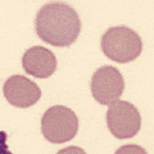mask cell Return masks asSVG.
Returning <instances> with one entry per match:
<instances>
[{
  "label": "cell",
  "mask_w": 154,
  "mask_h": 154,
  "mask_svg": "<svg viewBox=\"0 0 154 154\" xmlns=\"http://www.w3.org/2000/svg\"><path fill=\"white\" fill-rule=\"evenodd\" d=\"M35 28L37 36L53 46H69L81 31V21L77 12L68 4L48 3L36 14Z\"/></svg>",
  "instance_id": "1"
},
{
  "label": "cell",
  "mask_w": 154,
  "mask_h": 154,
  "mask_svg": "<svg viewBox=\"0 0 154 154\" xmlns=\"http://www.w3.org/2000/svg\"><path fill=\"white\" fill-rule=\"evenodd\" d=\"M102 50L117 63H128L140 55L143 41L134 30L125 26L108 28L100 41Z\"/></svg>",
  "instance_id": "2"
},
{
  "label": "cell",
  "mask_w": 154,
  "mask_h": 154,
  "mask_svg": "<svg viewBox=\"0 0 154 154\" xmlns=\"http://www.w3.org/2000/svg\"><path fill=\"white\" fill-rule=\"evenodd\" d=\"M79 131L76 113L64 105H54L46 109L41 118V132L48 141L62 144L72 140Z\"/></svg>",
  "instance_id": "3"
},
{
  "label": "cell",
  "mask_w": 154,
  "mask_h": 154,
  "mask_svg": "<svg viewBox=\"0 0 154 154\" xmlns=\"http://www.w3.org/2000/svg\"><path fill=\"white\" fill-rule=\"evenodd\" d=\"M107 125L114 137L130 139L140 131L141 116L134 104L126 100H117L108 108Z\"/></svg>",
  "instance_id": "4"
},
{
  "label": "cell",
  "mask_w": 154,
  "mask_h": 154,
  "mask_svg": "<svg viewBox=\"0 0 154 154\" xmlns=\"http://www.w3.org/2000/svg\"><path fill=\"white\" fill-rule=\"evenodd\" d=\"M91 94L102 105H110L119 99L125 90L123 76L112 66L98 68L91 77Z\"/></svg>",
  "instance_id": "5"
},
{
  "label": "cell",
  "mask_w": 154,
  "mask_h": 154,
  "mask_svg": "<svg viewBox=\"0 0 154 154\" xmlns=\"http://www.w3.org/2000/svg\"><path fill=\"white\" fill-rule=\"evenodd\" d=\"M3 93L8 103L18 108L32 107L41 98L40 88L33 81L21 75L9 77L4 84Z\"/></svg>",
  "instance_id": "6"
},
{
  "label": "cell",
  "mask_w": 154,
  "mask_h": 154,
  "mask_svg": "<svg viewBox=\"0 0 154 154\" xmlns=\"http://www.w3.org/2000/svg\"><path fill=\"white\" fill-rule=\"evenodd\" d=\"M22 67L26 73L36 79H48L57 69V58L46 48L32 46L23 54Z\"/></svg>",
  "instance_id": "7"
},
{
  "label": "cell",
  "mask_w": 154,
  "mask_h": 154,
  "mask_svg": "<svg viewBox=\"0 0 154 154\" xmlns=\"http://www.w3.org/2000/svg\"><path fill=\"white\" fill-rule=\"evenodd\" d=\"M114 154H148L146 150L140 145H135V144H127V145L119 146Z\"/></svg>",
  "instance_id": "8"
},
{
  "label": "cell",
  "mask_w": 154,
  "mask_h": 154,
  "mask_svg": "<svg viewBox=\"0 0 154 154\" xmlns=\"http://www.w3.org/2000/svg\"><path fill=\"white\" fill-rule=\"evenodd\" d=\"M8 135L5 131H0V154H13L8 148L7 144Z\"/></svg>",
  "instance_id": "9"
},
{
  "label": "cell",
  "mask_w": 154,
  "mask_h": 154,
  "mask_svg": "<svg viewBox=\"0 0 154 154\" xmlns=\"http://www.w3.org/2000/svg\"><path fill=\"white\" fill-rule=\"evenodd\" d=\"M57 154H86V152L80 146H67L59 150Z\"/></svg>",
  "instance_id": "10"
}]
</instances>
